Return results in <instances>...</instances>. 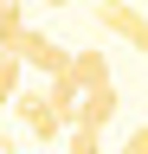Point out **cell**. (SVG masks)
Returning a JSON list of instances; mask_svg holds the SVG:
<instances>
[{
	"instance_id": "obj_1",
	"label": "cell",
	"mask_w": 148,
	"mask_h": 154,
	"mask_svg": "<svg viewBox=\"0 0 148 154\" xmlns=\"http://www.w3.org/2000/svg\"><path fill=\"white\" fill-rule=\"evenodd\" d=\"M13 109H20V122H26L32 141H65V135H71V116L52 103V90H39V84H20Z\"/></svg>"
},
{
	"instance_id": "obj_2",
	"label": "cell",
	"mask_w": 148,
	"mask_h": 154,
	"mask_svg": "<svg viewBox=\"0 0 148 154\" xmlns=\"http://www.w3.org/2000/svg\"><path fill=\"white\" fill-rule=\"evenodd\" d=\"M0 51H13V58H20L26 71H39V77H58V71L71 64V51H65L58 38H52V32H39V26H20V32H13V38H7Z\"/></svg>"
},
{
	"instance_id": "obj_3",
	"label": "cell",
	"mask_w": 148,
	"mask_h": 154,
	"mask_svg": "<svg viewBox=\"0 0 148 154\" xmlns=\"http://www.w3.org/2000/svg\"><path fill=\"white\" fill-rule=\"evenodd\" d=\"M97 19H103V26L116 32V38H129V45H135V51L148 58V19H142L135 7H129V0H97Z\"/></svg>"
},
{
	"instance_id": "obj_4",
	"label": "cell",
	"mask_w": 148,
	"mask_h": 154,
	"mask_svg": "<svg viewBox=\"0 0 148 154\" xmlns=\"http://www.w3.org/2000/svg\"><path fill=\"white\" fill-rule=\"evenodd\" d=\"M116 116H122V96H116V84L84 90V103H77V122H84V128H103V122H116Z\"/></svg>"
},
{
	"instance_id": "obj_5",
	"label": "cell",
	"mask_w": 148,
	"mask_h": 154,
	"mask_svg": "<svg viewBox=\"0 0 148 154\" xmlns=\"http://www.w3.org/2000/svg\"><path fill=\"white\" fill-rule=\"evenodd\" d=\"M71 84L77 90H103L109 84V58L103 51H71Z\"/></svg>"
},
{
	"instance_id": "obj_6",
	"label": "cell",
	"mask_w": 148,
	"mask_h": 154,
	"mask_svg": "<svg viewBox=\"0 0 148 154\" xmlns=\"http://www.w3.org/2000/svg\"><path fill=\"white\" fill-rule=\"evenodd\" d=\"M20 84H26V64L13 51H0V109H13V96H20Z\"/></svg>"
},
{
	"instance_id": "obj_7",
	"label": "cell",
	"mask_w": 148,
	"mask_h": 154,
	"mask_svg": "<svg viewBox=\"0 0 148 154\" xmlns=\"http://www.w3.org/2000/svg\"><path fill=\"white\" fill-rule=\"evenodd\" d=\"M65 154H103V128L71 122V135H65Z\"/></svg>"
},
{
	"instance_id": "obj_8",
	"label": "cell",
	"mask_w": 148,
	"mask_h": 154,
	"mask_svg": "<svg viewBox=\"0 0 148 154\" xmlns=\"http://www.w3.org/2000/svg\"><path fill=\"white\" fill-rule=\"evenodd\" d=\"M26 26V13H20V0H0V45H7L13 32Z\"/></svg>"
},
{
	"instance_id": "obj_9",
	"label": "cell",
	"mask_w": 148,
	"mask_h": 154,
	"mask_svg": "<svg viewBox=\"0 0 148 154\" xmlns=\"http://www.w3.org/2000/svg\"><path fill=\"white\" fill-rule=\"evenodd\" d=\"M116 154H148V122H135V128H129V135H122V148H116Z\"/></svg>"
},
{
	"instance_id": "obj_10",
	"label": "cell",
	"mask_w": 148,
	"mask_h": 154,
	"mask_svg": "<svg viewBox=\"0 0 148 154\" xmlns=\"http://www.w3.org/2000/svg\"><path fill=\"white\" fill-rule=\"evenodd\" d=\"M0 154H20V141H13V135H0Z\"/></svg>"
},
{
	"instance_id": "obj_11",
	"label": "cell",
	"mask_w": 148,
	"mask_h": 154,
	"mask_svg": "<svg viewBox=\"0 0 148 154\" xmlns=\"http://www.w3.org/2000/svg\"><path fill=\"white\" fill-rule=\"evenodd\" d=\"M45 7H71V0H45Z\"/></svg>"
}]
</instances>
